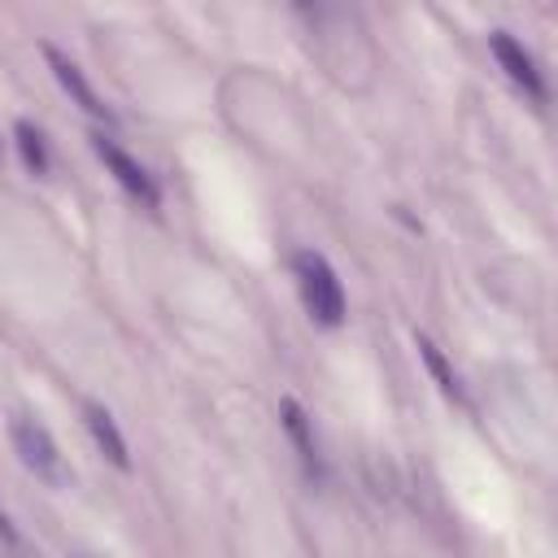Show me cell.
<instances>
[{
  "label": "cell",
  "instance_id": "8992f818",
  "mask_svg": "<svg viewBox=\"0 0 558 558\" xmlns=\"http://www.w3.org/2000/svg\"><path fill=\"white\" fill-rule=\"evenodd\" d=\"M83 423H87V432H92V440H96V449L118 466V471H126L131 466V453H126V440H122V432H118V423H113V414L105 410V405H96V401H87L83 405Z\"/></svg>",
  "mask_w": 558,
  "mask_h": 558
},
{
  "label": "cell",
  "instance_id": "ba28073f",
  "mask_svg": "<svg viewBox=\"0 0 558 558\" xmlns=\"http://www.w3.org/2000/svg\"><path fill=\"white\" fill-rule=\"evenodd\" d=\"M414 349H418V357H423V366L432 371V379H436V388L445 392V397H462V384H458V375H453V366L445 362V353L432 344V336H414Z\"/></svg>",
  "mask_w": 558,
  "mask_h": 558
},
{
  "label": "cell",
  "instance_id": "277c9868",
  "mask_svg": "<svg viewBox=\"0 0 558 558\" xmlns=\"http://www.w3.org/2000/svg\"><path fill=\"white\" fill-rule=\"evenodd\" d=\"M488 48H493V57H497V65L506 70L510 83H519L532 100H545V78H541V70H536L532 52H527L510 31H493V35H488Z\"/></svg>",
  "mask_w": 558,
  "mask_h": 558
},
{
  "label": "cell",
  "instance_id": "7a4b0ae2",
  "mask_svg": "<svg viewBox=\"0 0 558 558\" xmlns=\"http://www.w3.org/2000/svg\"><path fill=\"white\" fill-rule=\"evenodd\" d=\"M9 436H13V449L22 458V466L44 480V484H61L65 480V466H61V453H57V440L48 436V427L31 414H13L9 418Z\"/></svg>",
  "mask_w": 558,
  "mask_h": 558
},
{
  "label": "cell",
  "instance_id": "3957f363",
  "mask_svg": "<svg viewBox=\"0 0 558 558\" xmlns=\"http://www.w3.org/2000/svg\"><path fill=\"white\" fill-rule=\"evenodd\" d=\"M92 148H96V157L105 161V170H109V174H113V179H118L135 201H144V205H157V201H161V192H157L153 174H148V170L126 153V148H118V144H113V140H105V135H96V140H92Z\"/></svg>",
  "mask_w": 558,
  "mask_h": 558
},
{
  "label": "cell",
  "instance_id": "30bf717a",
  "mask_svg": "<svg viewBox=\"0 0 558 558\" xmlns=\"http://www.w3.org/2000/svg\"><path fill=\"white\" fill-rule=\"evenodd\" d=\"M0 541H4V545H17V532H13V523H9L4 510H0Z\"/></svg>",
  "mask_w": 558,
  "mask_h": 558
},
{
  "label": "cell",
  "instance_id": "9c48e42d",
  "mask_svg": "<svg viewBox=\"0 0 558 558\" xmlns=\"http://www.w3.org/2000/svg\"><path fill=\"white\" fill-rule=\"evenodd\" d=\"M13 144H17V153H22V161H26L31 174H48V148H44L39 126L17 122V126H13Z\"/></svg>",
  "mask_w": 558,
  "mask_h": 558
},
{
  "label": "cell",
  "instance_id": "6da1fadb",
  "mask_svg": "<svg viewBox=\"0 0 558 558\" xmlns=\"http://www.w3.org/2000/svg\"><path fill=\"white\" fill-rule=\"evenodd\" d=\"M292 275H296V288H301V301H305L310 318L318 327H340L349 305H344V288H340L331 262L323 253H314V248H301L292 257Z\"/></svg>",
  "mask_w": 558,
  "mask_h": 558
},
{
  "label": "cell",
  "instance_id": "5b68a950",
  "mask_svg": "<svg viewBox=\"0 0 558 558\" xmlns=\"http://www.w3.org/2000/svg\"><path fill=\"white\" fill-rule=\"evenodd\" d=\"M44 61H48V70H52V78L61 83V92L83 109V113H92V118H105V122H113V113H109V105L96 96V87L83 78V70L61 52V48H52V44H44Z\"/></svg>",
  "mask_w": 558,
  "mask_h": 558
},
{
  "label": "cell",
  "instance_id": "52a82bcc",
  "mask_svg": "<svg viewBox=\"0 0 558 558\" xmlns=\"http://www.w3.org/2000/svg\"><path fill=\"white\" fill-rule=\"evenodd\" d=\"M279 423H283V432L292 436V445H296L301 462L314 471V466H318V445H314V427H310V414H305V405H301L296 397H283V401H279Z\"/></svg>",
  "mask_w": 558,
  "mask_h": 558
}]
</instances>
